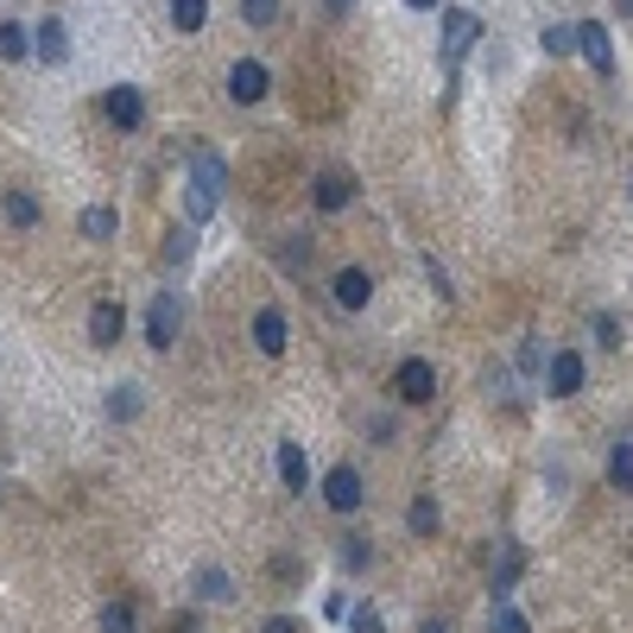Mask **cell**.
Returning a JSON list of instances; mask_svg holds the SVG:
<instances>
[{
  "label": "cell",
  "instance_id": "cell-1",
  "mask_svg": "<svg viewBox=\"0 0 633 633\" xmlns=\"http://www.w3.org/2000/svg\"><path fill=\"white\" fill-rule=\"evenodd\" d=\"M222 184H228L222 152H216V146H197V152H190V172H184V216H190V228L216 216V203H222Z\"/></svg>",
  "mask_w": 633,
  "mask_h": 633
},
{
  "label": "cell",
  "instance_id": "cell-2",
  "mask_svg": "<svg viewBox=\"0 0 633 633\" xmlns=\"http://www.w3.org/2000/svg\"><path fill=\"white\" fill-rule=\"evenodd\" d=\"M177 336H184V292H159L146 304V342L165 354V349H177Z\"/></svg>",
  "mask_w": 633,
  "mask_h": 633
},
{
  "label": "cell",
  "instance_id": "cell-3",
  "mask_svg": "<svg viewBox=\"0 0 633 633\" xmlns=\"http://www.w3.org/2000/svg\"><path fill=\"white\" fill-rule=\"evenodd\" d=\"M476 45H481V20L469 13V7H444V45H437L444 51V70H456Z\"/></svg>",
  "mask_w": 633,
  "mask_h": 633
},
{
  "label": "cell",
  "instance_id": "cell-4",
  "mask_svg": "<svg viewBox=\"0 0 633 633\" xmlns=\"http://www.w3.org/2000/svg\"><path fill=\"white\" fill-rule=\"evenodd\" d=\"M266 89H273V70H266L260 57H234V64H228V101H234V108L266 101Z\"/></svg>",
  "mask_w": 633,
  "mask_h": 633
},
{
  "label": "cell",
  "instance_id": "cell-5",
  "mask_svg": "<svg viewBox=\"0 0 633 633\" xmlns=\"http://www.w3.org/2000/svg\"><path fill=\"white\" fill-rule=\"evenodd\" d=\"M101 114H108V127H114V133H140V121H146V96H140L133 83H108Z\"/></svg>",
  "mask_w": 633,
  "mask_h": 633
},
{
  "label": "cell",
  "instance_id": "cell-6",
  "mask_svg": "<svg viewBox=\"0 0 633 633\" xmlns=\"http://www.w3.org/2000/svg\"><path fill=\"white\" fill-rule=\"evenodd\" d=\"M393 393H400L405 405H430L437 400V368H430L425 354L400 361V368H393Z\"/></svg>",
  "mask_w": 633,
  "mask_h": 633
},
{
  "label": "cell",
  "instance_id": "cell-7",
  "mask_svg": "<svg viewBox=\"0 0 633 633\" xmlns=\"http://www.w3.org/2000/svg\"><path fill=\"white\" fill-rule=\"evenodd\" d=\"M582 374H589V368H582V354L577 349H557L552 361H545V393H552V400H577Z\"/></svg>",
  "mask_w": 633,
  "mask_h": 633
},
{
  "label": "cell",
  "instance_id": "cell-8",
  "mask_svg": "<svg viewBox=\"0 0 633 633\" xmlns=\"http://www.w3.org/2000/svg\"><path fill=\"white\" fill-rule=\"evenodd\" d=\"M361 501H368V494H361V469H354V462H336L324 476V506L329 513H354Z\"/></svg>",
  "mask_w": 633,
  "mask_h": 633
},
{
  "label": "cell",
  "instance_id": "cell-9",
  "mask_svg": "<svg viewBox=\"0 0 633 633\" xmlns=\"http://www.w3.org/2000/svg\"><path fill=\"white\" fill-rule=\"evenodd\" d=\"M577 57L596 76H614V45H608V25L602 20H582L577 25Z\"/></svg>",
  "mask_w": 633,
  "mask_h": 633
},
{
  "label": "cell",
  "instance_id": "cell-10",
  "mask_svg": "<svg viewBox=\"0 0 633 633\" xmlns=\"http://www.w3.org/2000/svg\"><path fill=\"white\" fill-rule=\"evenodd\" d=\"M329 298L342 304V310H368V298H374V279H368V266H342V273L329 279Z\"/></svg>",
  "mask_w": 633,
  "mask_h": 633
},
{
  "label": "cell",
  "instance_id": "cell-11",
  "mask_svg": "<svg viewBox=\"0 0 633 633\" xmlns=\"http://www.w3.org/2000/svg\"><path fill=\"white\" fill-rule=\"evenodd\" d=\"M253 342H260V354H273V361L292 349V324H285V310H279V304H266V310L253 317Z\"/></svg>",
  "mask_w": 633,
  "mask_h": 633
},
{
  "label": "cell",
  "instance_id": "cell-12",
  "mask_svg": "<svg viewBox=\"0 0 633 633\" xmlns=\"http://www.w3.org/2000/svg\"><path fill=\"white\" fill-rule=\"evenodd\" d=\"M121 329H127V310L114 298L89 304V342H96V349H114V342H121Z\"/></svg>",
  "mask_w": 633,
  "mask_h": 633
},
{
  "label": "cell",
  "instance_id": "cell-13",
  "mask_svg": "<svg viewBox=\"0 0 633 633\" xmlns=\"http://www.w3.org/2000/svg\"><path fill=\"white\" fill-rule=\"evenodd\" d=\"M32 51H39V64H70V32H64V20H39V32H32Z\"/></svg>",
  "mask_w": 633,
  "mask_h": 633
},
{
  "label": "cell",
  "instance_id": "cell-14",
  "mask_svg": "<svg viewBox=\"0 0 633 633\" xmlns=\"http://www.w3.org/2000/svg\"><path fill=\"white\" fill-rule=\"evenodd\" d=\"M310 203H317L324 216L349 209V203H354V177L349 172H324V177H317V190H310Z\"/></svg>",
  "mask_w": 633,
  "mask_h": 633
},
{
  "label": "cell",
  "instance_id": "cell-15",
  "mask_svg": "<svg viewBox=\"0 0 633 633\" xmlns=\"http://www.w3.org/2000/svg\"><path fill=\"white\" fill-rule=\"evenodd\" d=\"M273 469H279V481H285V488H292V494H304V488H310V462H304V444H292V437H285V444H279Z\"/></svg>",
  "mask_w": 633,
  "mask_h": 633
},
{
  "label": "cell",
  "instance_id": "cell-16",
  "mask_svg": "<svg viewBox=\"0 0 633 633\" xmlns=\"http://www.w3.org/2000/svg\"><path fill=\"white\" fill-rule=\"evenodd\" d=\"M76 228H83V241H114V234H121V216H114L108 203H89V209L76 216Z\"/></svg>",
  "mask_w": 633,
  "mask_h": 633
},
{
  "label": "cell",
  "instance_id": "cell-17",
  "mask_svg": "<svg viewBox=\"0 0 633 633\" xmlns=\"http://www.w3.org/2000/svg\"><path fill=\"white\" fill-rule=\"evenodd\" d=\"M0 216H7V228H39V197H32V190H7V197H0Z\"/></svg>",
  "mask_w": 633,
  "mask_h": 633
},
{
  "label": "cell",
  "instance_id": "cell-18",
  "mask_svg": "<svg viewBox=\"0 0 633 633\" xmlns=\"http://www.w3.org/2000/svg\"><path fill=\"white\" fill-rule=\"evenodd\" d=\"M190 589H197L203 602H228V596H234V582H228V570H222V564H197Z\"/></svg>",
  "mask_w": 633,
  "mask_h": 633
},
{
  "label": "cell",
  "instance_id": "cell-19",
  "mask_svg": "<svg viewBox=\"0 0 633 633\" xmlns=\"http://www.w3.org/2000/svg\"><path fill=\"white\" fill-rule=\"evenodd\" d=\"M140 386H133V380H121V386H108V418H114V425H133V418H140Z\"/></svg>",
  "mask_w": 633,
  "mask_h": 633
},
{
  "label": "cell",
  "instance_id": "cell-20",
  "mask_svg": "<svg viewBox=\"0 0 633 633\" xmlns=\"http://www.w3.org/2000/svg\"><path fill=\"white\" fill-rule=\"evenodd\" d=\"M520 570H526V552H520V545H501V557H494V596H513Z\"/></svg>",
  "mask_w": 633,
  "mask_h": 633
},
{
  "label": "cell",
  "instance_id": "cell-21",
  "mask_svg": "<svg viewBox=\"0 0 633 633\" xmlns=\"http://www.w3.org/2000/svg\"><path fill=\"white\" fill-rule=\"evenodd\" d=\"M488 633H532V621L513 608V596H494V608H488Z\"/></svg>",
  "mask_w": 633,
  "mask_h": 633
},
{
  "label": "cell",
  "instance_id": "cell-22",
  "mask_svg": "<svg viewBox=\"0 0 633 633\" xmlns=\"http://www.w3.org/2000/svg\"><path fill=\"white\" fill-rule=\"evenodd\" d=\"M172 25L184 39H197L203 25H209V0H172Z\"/></svg>",
  "mask_w": 633,
  "mask_h": 633
},
{
  "label": "cell",
  "instance_id": "cell-23",
  "mask_svg": "<svg viewBox=\"0 0 633 633\" xmlns=\"http://www.w3.org/2000/svg\"><path fill=\"white\" fill-rule=\"evenodd\" d=\"M0 57H7V64L32 57V32H25L20 20H0Z\"/></svg>",
  "mask_w": 633,
  "mask_h": 633
},
{
  "label": "cell",
  "instance_id": "cell-24",
  "mask_svg": "<svg viewBox=\"0 0 633 633\" xmlns=\"http://www.w3.org/2000/svg\"><path fill=\"white\" fill-rule=\"evenodd\" d=\"M608 481H614L621 494H633V437L614 444V456H608Z\"/></svg>",
  "mask_w": 633,
  "mask_h": 633
},
{
  "label": "cell",
  "instance_id": "cell-25",
  "mask_svg": "<svg viewBox=\"0 0 633 633\" xmlns=\"http://www.w3.org/2000/svg\"><path fill=\"white\" fill-rule=\"evenodd\" d=\"M279 266H285V273H304V266H310V234H285V241H279Z\"/></svg>",
  "mask_w": 633,
  "mask_h": 633
},
{
  "label": "cell",
  "instance_id": "cell-26",
  "mask_svg": "<svg viewBox=\"0 0 633 633\" xmlns=\"http://www.w3.org/2000/svg\"><path fill=\"white\" fill-rule=\"evenodd\" d=\"M190 253H197V228H172V234H165V266L177 273Z\"/></svg>",
  "mask_w": 633,
  "mask_h": 633
},
{
  "label": "cell",
  "instance_id": "cell-27",
  "mask_svg": "<svg viewBox=\"0 0 633 633\" xmlns=\"http://www.w3.org/2000/svg\"><path fill=\"white\" fill-rule=\"evenodd\" d=\"M437 526H444V513H437V494H418V501H412V532H418V538H430Z\"/></svg>",
  "mask_w": 633,
  "mask_h": 633
},
{
  "label": "cell",
  "instance_id": "cell-28",
  "mask_svg": "<svg viewBox=\"0 0 633 633\" xmlns=\"http://www.w3.org/2000/svg\"><path fill=\"white\" fill-rule=\"evenodd\" d=\"M538 39H545V57H570L577 51V25H545Z\"/></svg>",
  "mask_w": 633,
  "mask_h": 633
},
{
  "label": "cell",
  "instance_id": "cell-29",
  "mask_svg": "<svg viewBox=\"0 0 633 633\" xmlns=\"http://www.w3.org/2000/svg\"><path fill=\"white\" fill-rule=\"evenodd\" d=\"M279 7H285V0H241V20H248L253 32H266V25L279 20Z\"/></svg>",
  "mask_w": 633,
  "mask_h": 633
},
{
  "label": "cell",
  "instance_id": "cell-30",
  "mask_svg": "<svg viewBox=\"0 0 633 633\" xmlns=\"http://www.w3.org/2000/svg\"><path fill=\"white\" fill-rule=\"evenodd\" d=\"M101 633H133V602H108V608H101Z\"/></svg>",
  "mask_w": 633,
  "mask_h": 633
},
{
  "label": "cell",
  "instance_id": "cell-31",
  "mask_svg": "<svg viewBox=\"0 0 633 633\" xmlns=\"http://www.w3.org/2000/svg\"><path fill=\"white\" fill-rule=\"evenodd\" d=\"M349 627H354V633H386V621H380L374 602H361V608H349Z\"/></svg>",
  "mask_w": 633,
  "mask_h": 633
},
{
  "label": "cell",
  "instance_id": "cell-32",
  "mask_svg": "<svg viewBox=\"0 0 633 633\" xmlns=\"http://www.w3.org/2000/svg\"><path fill=\"white\" fill-rule=\"evenodd\" d=\"M374 552H368V538H342V570H368Z\"/></svg>",
  "mask_w": 633,
  "mask_h": 633
},
{
  "label": "cell",
  "instance_id": "cell-33",
  "mask_svg": "<svg viewBox=\"0 0 633 633\" xmlns=\"http://www.w3.org/2000/svg\"><path fill=\"white\" fill-rule=\"evenodd\" d=\"M596 342H602V349H621V324H614V310H596Z\"/></svg>",
  "mask_w": 633,
  "mask_h": 633
},
{
  "label": "cell",
  "instance_id": "cell-34",
  "mask_svg": "<svg viewBox=\"0 0 633 633\" xmlns=\"http://www.w3.org/2000/svg\"><path fill=\"white\" fill-rule=\"evenodd\" d=\"M425 279L437 285V298H444V304L456 298V285H450V273H444V260H425Z\"/></svg>",
  "mask_w": 633,
  "mask_h": 633
},
{
  "label": "cell",
  "instance_id": "cell-35",
  "mask_svg": "<svg viewBox=\"0 0 633 633\" xmlns=\"http://www.w3.org/2000/svg\"><path fill=\"white\" fill-rule=\"evenodd\" d=\"M260 633H304V627H298V614H266Z\"/></svg>",
  "mask_w": 633,
  "mask_h": 633
},
{
  "label": "cell",
  "instance_id": "cell-36",
  "mask_svg": "<svg viewBox=\"0 0 633 633\" xmlns=\"http://www.w3.org/2000/svg\"><path fill=\"white\" fill-rule=\"evenodd\" d=\"M538 368H545V354H538V342L526 336V349H520V374H538Z\"/></svg>",
  "mask_w": 633,
  "mask_h": 633
},
{
  "label": "cell",
  "instance_id": "cell-37",
  "mask_svg": "<svg viewBox=\"0 0 633 633\" xmlns=\"http://www.w3.org/2000/svg\"><path fill=\"white\" fill-rule=\"evenodd\" d=\"M349 608H354L349 596H329V602H324V614H329V621H349Z\"/></svg>",
  "mask_w": 633,
  "mask_h": 633
},
{
  "label": "cell",
  "instance_id": "cell-38",
  "mask_svg": "<svg viewBox=\"0 0 633 633\" xmlns=\"http://www.w3.org/2000/svg\"><path fill=\"white\" fill-rule=\"evenodd\" d=\"M197 627H203L197 614H172V633H197Z\"/></svg>",
  "mask_w": 633,
  "mask_h": 633
},
{
  "label": "cell",
  "instance_id": "cell-39",
  "mask_svg": "<svg viewBox=\"0 0 633 633\" xmlns=\"http://www.w3.org/2000/svg\"><path fill=\"white\" fill-rule=\"evenodd\" d=\"M418 633H450V627H444V621H418Z\"/></svg>",
  "mask_w": 633,
  "mask_h": 633
},
{
  "label": "cell",
  "instance_id": "cell-40",
  "mask_svg": "<svg viewBox=\"0 0 633 633\" xmlns=\"http://www.w3.org/2000/svg\"><path fill=\"white\" fill-rule=\"evenodd\" d=\"M324 7H329V13H349L354 0H324Z\"/></svg>",
  "mask_w": 633,
  "mask_h": 633
},
{
  "label": "cell",
  "instance_id": "cell-41",
  "mask_svg": "<svg viewBox=\"0 0 633 633\" xmlns=\"http://www.w3.org/2000/svg\"><path fill=\"white\" fill-rule=\"evenodd\" d=\"M405 7H412V13H430V7H437V0H405Z\"/></svg>",
  "mask_w": 633,
  "mask_h": 633
},
{
  "label": "cell",
  "instance_id": "cell-42",
  "mask_svg": "<svg viewBox=\"0 0 633 633\" xmlns=\"http://www.w3.org/2000/svg\"><path fill=\"white\" fill-rule=\"evenodd\" d=\"M614 7H621V13H627V20H633V0H614Z\"/></svg>",
  "mask_w": 633,
  "mask_h": 633
}]
</instances>
